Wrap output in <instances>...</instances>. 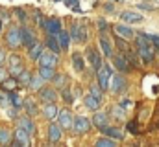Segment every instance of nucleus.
Returning <instances> with one entry per match:
<instances>
[{
  "instance_id": "obj_39",
  "label": "nucleus",
  "mask_w": 159,
  "mask_h": 147,
  "mask_svg": "<svg viewBox=\"0 0 159 147\" xmlns=\"http://www.w3.org/2000/svg\"><path fill=\"white\" fill-rule=\"evenodd\" d=\"M91 94H93L94 98L100 99V96H102V88H100V86H91Z\"/></svg>"
},
{
  "instance_id": "obj_12",
  "label": "nucleus",
  "mask_w": 159,
  "mask_h": 147,
  "mask_svg": "<svg viewBox=\"0 0 159 147\" xmlns=\"http://www.w3.org/2000/svg\"><path fill=\"white\" fill-rule=\"evenodd\" d=\"M113 30H115V33L119 37H124V39H133V37H135V32H133L131 28L124 26V24H117Z\"/></svg>"
},
{
  "instance_id": "obj_29",
  "label": "nucleus",
  "mask_w": 159,
  "mask_h": 147,
  "mask_svg": "<svg viewBox=\"0 0 159 147\" xmlns=\"http://www.w3.org/2000/svg\"><path fill=\"white\" fill-rule=\"evenodd\" d=\"M137 46L139 48H150V37L146 35V33L137 35Z\"/></svg>"
},
{
  "instance_id": "obj_45",
  "label": "nucleus",
  "mask_w": 159,
  "mask_h": 147,
  "mask_svg": "<svg viewBox=\"0 0 159 147\" xmlns=\"http://www.w3.org/2000/svg\"><path fill=\"white\" fill-rule=\"evenodd\" d=\"M150 37V40H152V42H156V44H157V48H159V35H148Z\"/></svg>"
},
{
  "instance_id": "obj_31",
  "label": "nucleus",
  "mask_w": 159,
  "mask_h": 147,
  "mask_svg": "<svg viewBox=\"0 0 159 147\" xmlns=\"http://www.w3.org/2000/svg\"><path fill=\"white\" fill-rule=\"evenodd\" d=\"M96 145L98 147H113V145H117V140H113V138H100V140H96Z\"/></svg>"
},
{
  "instance_id": "obj_44",
  "label": "nucleus",
  "mask_w": 159,
  "mask_h": 147,
  "mask_svg": "<svg viewBox=\"0 0 159 147\" xmlns=\"http://www.w3.org/2000/svg\"><path fill=\"white\" fill-rule=\"evenodd\" d=\"M15 13L19 15V19H20V20H26V13H24L22 9H15Z\"/></svg>"
},
{
  "instance_id": "obj_47",
  "label": "nucleus",
  "mask_w": 159,
  "mask_h": 147,
  "mask_svg": "<svg viewBox=\"0 0 159 147\" xmlns=\"http://www.w3.org/2000/svg\"><path fill=\"white\" fill-rule=\"evenodd\" d=\"M4 79H6V72H4V70H2V68H0V83H2V81H4Z\"/></svg>"
},
{
  "instance_id": "obj_37",
  "label": "nucleus",
  "mask_w": 159,
  "mask_h": 147,
  "mask_svg": "<svg viewBox=\"0 0 159 147\" xmlns=\"http://www.w3.org/2000/svg\"><path fill=\"white\" fill-rule=\"evenodd\" d=\"M61 94H63V99H65L67 103H72V101H74V98H72V94H70V92H69L67 88H63V92H61Z\"/></svg>"
},
{
  "instance_id": "obj_17",
  "label": "nucleus",
  "mask_w": 159,
  "mask_h": 147,
  "mask_svg": "<svg viewBox=\"0 0 159 147\" xmlns=\"http://www.w3.org/2000/svg\"><path fill=\"white\" fill-rule=\"evenodd\" d=\"M46 46H48V48H50V52H54V53H59V52H61V46H59L57 35H52V33H48V39H46Z\"/></svg>"
},
{
  "instance_id": "obj_1",
  "label": "nucleus",
  "mask_w": 159,
  "mask_h": 147,
  "mask_svg": "<svg viewBox=\"0 0 159 147\" xmlns=\"http://www.w3.org/2000/svg\"><path fill=\"white\" fill-rule=\"evenodd\" d=\"M6 44H7L11 50L22 46V39H20V30H19V28H9V32L6 33Z\"/></svg>"
},
{
  "instance_id": "obj_21",
  "label": "nucleus",
  "mask_w": 159,
  "mask_h": 147,
  "mask_svg": "<svg viewBox=\"0 0 159 147\" xmlns=\"http://www.w3.org/2000/svg\"><path fill=\"white\" fill-rule=\"evenodd\" d=\"M39 75L43 77V81H50V79H54V68L52 66H39Z\"/></svg>"
},
{
  "instance_id": "obj_32",
  "label": "nucleus",
  "mask_w": 159,
  "mask_h": 147,
  "mask_svg": "<svg viewBox=\"0 0 159 147\" xmlns=\"http://www.w3.org/2000/svg\"><path fill=\"white\" fill-rule=\"evenodd\" d=\"M17 79H19L20 85H30V81H32V74L26 72V70H22V72L17 75Z\"/></svg>"
},
{
  "instance_id": "obj_49",
  "label": "nucleus",
  "mask_w": 159,
  "mask_h": 147,
  "mask_svg": "<svg viewBox=\"0 0 159 147\" xmlns=\"http://www.w3.org/2000/svg\"><path fill=\"white\" fill-rule=\"evenodd\" d=\"M0 32H2V22H0Z\"/></svg>"
},
{
  "instance_id": "obj_20",
  "label": "nucleus",
  "mask_w": 159,
  "mask_h": 147,
  "mask_svg": "<svg viewBox=\"0 0 159 147\" xmlns=\"http://www.w3.org/2000/svg\"><path fill=\"white\" fill-rule=\"evenodd\" d=\"M87 57H89V61H91V65L94 66V68H98L100 65H102V59H100V55H98V52L96 50H87Z\"/></svg>"
},
{
  "instance_id": "obj_2",
  "label": "nucleus",
  "mask_w": 159,
  "mask_h": 147,
  "mask_svg": "<svg viewBox=\"0 0 159 147\" xmlns=\"http://www.w3.org/2000/svg\"><path fill=\"white\" fill-rule=\"evenodd\" d=\"M96 77H98V86L102 90H107L109 86V77H111V70L106 66V65H100L96 68Z\"/></svg>"
},
{
  "instance_id": "obj_48",
  "label": "nucleus",
  "mask_w": 159,
  "mask_h": 147,
  "mask_svg": "<svg viewBox=\"0 0 159 147\" xmlns=\"http://www.w3.org/2000/svg\"><path fill=\"white\" fill-rule=\"evenodd\" d=\"M4 59H6V55H4V52L0 50V65H2V61H4Z\"/></svg>"
},
{
  "instance_id": "obj_34",
  "label": "nucleus",
  "mask_w": 159,
  "mask_h": 147,
  "mask_svg": "<svg viewBox=\"0 0 159 147\" xmlns=\"http://www.w3.org/2000/svg\"><path fill=\"white\" fill-rule=\"evenodd\" d=\"M24 109H26V112L30 114V116H34V114H37V107H35V103L32 101V99H26L24 101V105H22Z\"/></svg>"
},
{
  "instance_id": "obj_36",
  "label": "nucleus",
  "mask_w": 159,
  "mask_h": 147,
  "mask_svg": "<svg viewBox=\"0 0 159 147\" xmlns=\"http://www.w3.org/2000/svg\"><path fill=\"white\" fill-rule=\"evenodd\" d=\"M41 83H43V77H41V75H37V77H32V81H30V86H32V88H39Z\"/></svg>"
},
{
  "instance_id": "obj_24",
  "label": "nucleus",
  "mask_w": 159,
  "mask_h": 147,
  "mask_svg": "<svg viewBox=\"0 0 159 147\" xmlns=\"http://www.w3.org/2000/svg\"><path fill=\"white\" fill-rule=\"evenodd\" d=\"M57 40H59L61 50H67L69 44H70V35H69L67 32H59V33H57Z\"/></svg>"
},
{
  "instance_id": "obj_19",
  "label": "nucleus",
  "mask_w": 159,
  "mask_h": 147,
  "mask_svg": "<svg viewBox=\"0 0 159 147\" xmlns=\"http://www.w3.org/2000/svg\"><path fill=\"white\" fill-rule=\"evenodd\" d=\"M113 63H115V66L119 68L120 72H126V70H129V63H128V59H126L124 55H117V57L113 59Z\"/></svg>"
},
{
  "instance_id": "obj_8",
  "label": "nucleus",
  "mask_w": 159,
  "mask_h": 147,
  "mask_svg": "<svg viewBox=\"0 0 159 147\" xmlns=\"http://www.w3.org/2000/svg\"><path fill=\"white\" fill-rule=\"evenodd\" d=\"M0 86H2V90H6V92H15V90H17V86H19V79H17L15 75L6 77V79L0 83Z\"/></svg>"
},
{
  "instance_id": "obj_5",
  "label": "nucleus",
  "mask_w": 159,
  "mask_h": 147,
  "mask_svg": "<svg viewBox=\"0 0 159 147\" xmlns=\"http://www.w3.org/2000/svg\"><path fill=\"white\" fill-rule=\"evenodd\" d=\"M22 70H24V68H22V59H20L17 53L9 55V72H11V75H15V77H17Z\"/></svg>"
},
{
  "instance_id": "obj_38",
  "label": "nucleus",
  "mask_w": 159,
  "mask_h": 147,
  "mask_svg": "<svg viewBox=\"0 0 159 147\" xmlns=\"http://www.w3.org/2000/svg\"><path fill=\"white\" fill-rule=\"evenodd\" d=\"M128 131H129L131 134H137V132H139V127H137V123H135V121H129V123H128Z\"/></svg>"
},
{
  "instance_id": "obj_6",
  "label": "nucleus",
  "mask_w": 159,
  "mask_h": 147,
  "mask_svg": "<svg viewBox=\"0 0 159 147\" xmlns=\"http://www.w3.org/2000/svg\"><path fill=\"white\" fill-rule=\"evenodd\" d=\"M74 131L78 132V134H85L89 129H91V120H87V118H83V116H78L76 120H74Z\"/></svg>"
},
{
  "instance_id": "obj_46",
  "label": "nucleus",
  "mask_w": 159,
  "mask_h": 147,
  "mask_svg": "<svg viewBox=\"0 0 159 147\" xmlns=\"http://www.w3.org/2000/svg\"><path fill=\"white\" fill-rule=\"evenodd\" d=\"M98 28H100V30H106V28H107V22H106V20H100V22H98Z\"/></svg>"
},
{
  "instance_id": "obj_22",
  "label": "nucleus",
  "mask_w": 159,
  "mask_h": 147,
  "mask_svg": "<svg viewBox=\"0 0 159 147\" xmlns=\"http://www.w3.org/2000/svg\"><path fill=\"white\" fill-rule=\"evenodd\" d=\"M83 103H85V107L89 110H98V105H100V99L98 98H94L93 94L91 96H87L85 99H83Z\"/></svg>"
},
{
  "instance_id": "obj_18",
  "label": "nucleus",
  "mask_w": 159,
  "mask_h": 147,
  "mask_svg": "<svg viewBox=\"0 0 159 147\" xmlns=\"http://www.w3.org/2000/svg\"><path fill=\"white\" fill-rule=\"evenodd\" d=\"M120 19H122L124 22H141V20H143V17H141L139 13H135V11H124Z\"/></svg>"
},
{
  "instance_id": "obj_33",
  "label": "nucleus",
  "mask_w": 159,
  "mask_h": 147,
  "mask_svg": "<svg viewBox=\"0 0 159 147\" xmlns=\"http://www.w3.org/2000/svg\"><path fill=\"white\" fill-rule=\"evenodd\" d=\"M7 98H9V103H11V105H13L15 109L22 107V99H20V98H19V96H17L15 92H9V96H7Z\"/></svg>"
},
{
  "instance_id": "obj_16",
  "label": "nucleus",
  "mask_w": 159,
  "mask_h": 147,
  "mask_svg": "<svg viewBox=\"0 0 159 147\" xmlns=\"http://www.w3.org/2000/svg\"><path fill=\"white\" fill-rule=\"evenodd\" d=\"M39 96H41V99L46 101V103H54V101L57 99V94H56V90H52V88H41Z\"/></svg>"
},
{
  "instance_id": "obj_28",
  "label": "nucleus",
  "mask_w": 159,
  "mask_h": 147,
  "mask_svg": "<svg viewBox=\"0 0 159 147\" xmlns=\"http://www.w3.org/2000/svg\"><path fill=\"white\" fill-rule=\"evenodd\" d=\"M44 116H46L48 120H54V118H57V107H56L54 103H48V105L44 107Z\"/></svg>"
},
{
  "instance_id": "obj_41",
  "label": "nucleus",
  "mask_w": 159,
  "mask_h": 147,
  "mask_svg": "<svg viewBox=\"0 0 159 147\" xmlns=\"http://www.w3.org/2000/svg\"><path fill=\"white\" fill-rule=\"evenodd\" d=\"M117 44H119V48L122 50V52H126V53H128V46H126V42H124L122 39H119V35H117Z\"/></svg>"
},
{
  "instance_id": "obj_13",
  "label": "nucleus",
  "mask_w": 159,
  "mask_h": 147,
  "mask_svg": "<svg viewBox=\"0 0 159 147\" xmlns=\"http://www.w3.org/2000/svg\"><path fill=\"white\" fill-rule=\"evenodd\" d=\"M19 127H22L28 134H34V132H35V125H34V121L30 120V116H22V118H19Z\"/></svg>"
},
{
  "instance_id": "obj_3",
  "label": "nucleus",
  "mask_w": 159,
  "mask_h": 147,
  "mask_svg": "<svg viewBox=\"0 0 159 147\" xmlns=\"http://www.w3.org/2000/svg\"><path fill=\"white\" fill-rule=\"evenodd\" d=\"M37 61H39V66H52L54 68L57 65V53H54V52H41Z\"/></svg>"
},
{
  "instance_id": "obj_43",
  "label": "nucleus",
  "mask_w": 159,
  "mask_h": 147,
  "mask_svg": "<svg viewBox=\"0 0 159 147\" xmlns=\"http://www.w3.org/2000/svg\"><path fill=\"white\" fill-rule=\"evenodd\" d=\"M65 4H67L69 7H74V9H78V0H65Z\"/></svg>"
},
{
  "instance_id": "obj_25",
  "label": "nucleus",
  "mask_w": 159,
  "mask_h": 147,
  "mask_svg": "<svg viewBox=\"0 0 159 147\" xmlns=\"http://www.w3.org/2000/svg\"><path fill=\"white\" fill-rule=\"evenodd\" d=\"M104 132H106V136H109V138H113V140H122V138H124V134H122V131H120V129L106 127V129H104Z\"/></svg>"
},
{
  "instance_id": "obj_30",
  "label": "nucleus",
  "mask_w": 159,
  "mask_h": 147,
  "mask_svg": "<svg viewBox=\"0 0 159 147\" xmlns=\"http://www.w3.org/2000/svg\"><path fill=\"white\" fill-rule=\"evenodd\" d=\"M11 142V132L4 127H0V145H6Z\"/></svg>"
},
{
  "instance_id": "obj_27",
  "label": "nucleus",
  "mask_w": 159,
  "mask_h": 147,
  "mask_svg": "<svg viewBox=\"0 0 159 147\" xmlns=\"http://www.w3.org/2000/svg\"><path fill=\"white\" fill-rule=\"evenodd\" d=\"M41 52H43V44H39V42H34V44L30 46V57H32L34 61H37V57L41 55Z\"/></svg>"
},
{
  "instance_id": "obj_26",
  "label": "nucleus",
  "mask_w": 159,
  "mask_h": 147,
  "mask_svg": "<svg viewBox=\"0 0 159 147\" xmlns=\"http://www.w3.org/2000/svg\"><path fill=\"white\" fill-rule=\"evenodd\" d=\"M100 46H102V52H104V55H107V57H111V55H113L111 44H109V40H107L106 37H100Z\"/></svg>"
},
{
  "instance_id": "obj_42",
  "label": "nucleus",
  "mask_w": 159,
  "mask_h": 147,
  "mask_svg": "<svg viewBox=\"0 0 159 147\" xmlns=\"http://www.w3.org/2000/svg\"><path fill=\"white\" fill-rule=\"evenodd\" d=\"M54 83H56V85H63V83H65V77H63V75H59V74H57V77H56V75H54Z\"/></svg>"
},
{
  "instance_id": "obj_11",
  "label": "nucleus",
  "mask_w": 159,
  "mask_h": 147,
  "mask_svg": "<svg viewBox=\"0 0 159 147\" xmlns=\"http://www.w3.org/2000/svg\"><path fill=\"white\" fill-rule=\"evenodd\" d=\"M61 125H56V123H50L48 127V140L50 142H59L61 140Z\"/></svg>"
},
{
  "instance_id": "obj_40",
  "label": "nucleus",
  "mask_w": 159,
  "mask_h": 147,
  "mask_svg": "<svg viewBox=\"0 0 159 147\" xmlns=\"http://www.w3.org/2000/svg\"><path fill=\"white\" fill-rule=\"evenodd\" d=\"M137 6H139V7H141V9H148V11H150V9H154V7H156V6H154V4H148V2H141V4H137Z\"/></svg>"
},
{
  "instance_id": "obj_15",
  "label": "nucleus",
  "mask_w": 159,
  "mask_h": 147,
  "mask_svg": "<svg viewBox=\"0 0 159 147\" xmlns=\"http://www.w3.org/2000/svg\"><path fill=\"white\" fill-rule=\"evenodd\" d=\"M20 39H22V46H26V48H30L35 42V37H34V33L28 28H22L20 30Z\"/></svg>"
},
{
  "instance_id": "obj_14",
  "label": "nucleus",
  "mask_w": 159,
  "mask_h": 147,
  "mask_svg": "<svg viewBox=\"0 0 159 147\" xmlns=\"http://www.w3.org/2000/svg\"><path fill=\"white\" fill-rule=\"evenodd\" d=\"M93 123H94L100 131H104V129L107 127V114H106V112H96L94 118H93Z\"/></svg>"
},
{
  "instance_id": "obj_50",
  "label": "nucleus",
  "mask_w": 159,
  "mask_h": 147,
  "mask_svg": "<svg viewBox=\"0 0 159 147\" xmlns=\"http://www.w3.org/2000/svg\"><path fill=\"white\" fill-rule=\"evenodd\" d=\"M119 2H122V0H119Z\"/></svg>"
},
{
  "instance_id": "obj_10",
  "label": "nucleus",
  "mask_w": 159,
  "mask_h": 147,
  "mask_svg": "<svg viewBox=\"0 0 159 147\" xmlns=\"http://www.w3.org/2000/svg\"><path fill=\"white\" fill-rule=\"evenodd\" d=\"M13 136H15V140L19 142V145H30V134L22 129V127H19L15 132H13Z\"/></svg>"
},
{
  "instance_id": "obj_23",
  "label": "nucleus",
  "mask_w": 159,
  "mask_h": 147,
  "mask_svg": "<svg viewBox=\"0 0 159 147\" xmlns=\"http://www.w3.org/2000/svg\"><path fill=\"white\" fill-rule=\"evenodd\" d=\"M139 55H141L143 63H152V61H154V52H152V48H139Z\"/></svg>"
},
{
  "instance_id": "obj_7",
  "label": "nucleus",
  "mask_w": 159,
  "mask_h": 147,
  "mask_svg": "<svg viewBox=\"0 0 159 147\" xmlns=\"http://www.w3.org/2000/svg\"><path fill=\"white\" fill-rule=\"evenodd\" d=\"M41 26L48 32V33H52V35H57L59 32H61V22L57 20V19H50V20H43L41 22Z\"/></svg>"
},
{
  "instance_id": "obj_9",
  "label": "nucleus",
  "mask_w": 159,
  "mask_h": 147,
  "mask_svg": "<svg viewBox=\"0 0 159 147\" xmlns=\"http://www.w3.org/2000/svg\"><path fill=\"white\" fill-rule=\"evenodd\" d=\"M111 90L115 94H120L126 90V79L122 75H113V81H111Z\"/></svg>"
},
{
  "instance_id": "obj_4",
  "label": "nucleus",
  "mask_w": 159,
  "mask_h": 147,
  "mask_svg": "<svg viewBox=\"0 0 159 147\" xmlns=\"http://www.w3.org/2000/svg\"><path fill=\"white\" fill-rule=\"evenodd\" d=\"M57 120H59L61 129H72V125H74V118H72L70 110H61V112H57Z\"/></svg>"
},
{
  "instance_id": "obj_35",
  "label": "nucleus",
  "mask_w": 159,
  "mask_h": 147,
  "mask_svg": "<svg viewBox=\"0 0 159 147\" xmlns=\"http://www.w3.org/2000/svg\"><path fill=\"white\" fill-rule=\"evenodd\" d=\"M72 65H74V68H76L78 72L83 70V59H81L80 53H74V55H72Z\"/></svg>"
}]
</instances>
